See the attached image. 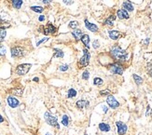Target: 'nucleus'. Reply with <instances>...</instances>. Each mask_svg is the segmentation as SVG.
<instances>
[{"label": "nucleus", "mask_w": 152, "mask_h": 135, "mask_svg": "<svg viewBox=\"0 0 152 135\" xmlns=\"http://www.w3.org/2000/svg\"><path fill=\"white\" fill-rule=\"evenodd\" d=\"M107 103L109 105V107H111L112 109H116L120 106V103L115 99V97L112 95H108L107 99Z\"/></svg>", "instance_id": "8"}, {"label": "nucleus", "mask_w": 152, "mask_h": 135, "mask_svg": "<svg viewBox=\"0 0 152 135\" xmlns=\"http://www.w3.org/2000/svg\"><path fill=\"white\" fill-rule=\"evenodd\" d=\"M34 81H36V82H39V79L37 78V77H35V78H34Z\"/></svg>", "instance_id": "44"}, {"label": "nucleus", "mask_w": 152, "mask_h": 135, "mask_svg": "<svg viewBox=\"0 0 152 135\" xmlns=\"http://www.w3.org/2000/svg\"><path fill=\"white\" fill-rule=\"evenodd\" d=\"M103 109H104V112H105V113H107V107H105H105H103Z\"/></svg>", "instance_id": "43"}, {"label": "nucleus", "mask_w": 152, "mask_h": 135, "mask_svg": "<svg viewBox=\"0 0 152 135\" xmlns=\"http://www.w3.org/2000/svg\"><path fill=\"white\" fill-rule=\"evenodd\" d=\"M44 117H45L46 122H47L49 125L52 126V127H54V128L59 129V124H58V122H57V119H56L55 116H53L52 114H50L49 112H46Z\"/></svg>", "instance_id": "2"}, {"label": "nucleus", "mask_w": 152, "mask_h": 135, "mask_svg": "<svg viewBox=\"0 0 152 135\" xmlns=\"http://www.w3.org/2000/svg\"><path fill=\"white\" fill-rule=\"evenodd\" d=\"M24 50L23 48L21 47H13L11 49V56L14 58H19V57H23L24 55Z\"/></svg>", "instance_id": "7"}, {"label": "nucleus", "mask_w": 152, "mask_h": 135, "mask_svg": "<svg viewBox=\"0 0 152 135\" xmlns=\"http://www.w3.org/2000/svg\"><path fill=\"white\" fill-rule=\"evenodd\" d=\"M144 58L147 62H151L152 61V53L151 52H149V53H146L144 55Z\"/></svg>", "instance_id": "30"}, {"label": "nucleus", "mask_w": 152, "mask_h": 135, "mask_svg": "<svg viewBox=\"0 0 152 135\" xmlns=\"http://www.w3.org/2000/svg\"><path fill=\"white\" fill-rule=\"evenodd\" d=\"M31 64H21L19 66H17L16 68V74L19 75H23L25 74L28 73V71L30 70L31 68Z\"/></svg>", "instance_id": "4"}, {"label": "nucleus", "mask_w": 152, "mask_h": 135, "mask_svg": "<svg viewBox=\"0 0 152 135\" xmlns=\"http://www.w3.org/2000/svg\"><path fill=\"white\" fill-rule=\"evenodd\" d=\"M62 123L64 126H65V127H67L69 124V117L67 116L66 115H65L64 116H63V119H62Z\"/></svg>", "instance_id": "23"}, {"label": "nucleus", "mask_w": 152, "mask_h": 135, "mask_svg": "<svg viewBox=\"0 0 152 135\" xmlns=\"http://www.w3.org/2000/svg\"><path fill=\"white\" fill-rule=\"evenodd\" d=\"M76 96H77V91L74 88H70L68 90V98H74Z\"/></svg>", "instance_id": "25"}, {"label": "nucleus", "mask_w": 152, "mask_h": 135, "mask_svg": "<svg viewBox=\"0 0 152 135\" xmlns=\"http://www.w3.org/2000/svg\"><path fill=\"white\" fill-rule=\"evenodd\" d=\"M108 35H109V37H110L111 39L117 40V39H119L120 37L121 34L119 31H117V30H111V31L108 32Z\"/></svg>", "instance_id": "12"}, {"label": "nucleus", "mask_w": 152, "mask_h": 135, "mask_svg": "<svg viewBox=\"0 0 152 135\" xmlns=\"http://www.w3.org/2000/svg\"><path fill=\"white\" fill-rule=\"evenodd\" d=\"M40 30H42V31H40V32L44 33L45 35H50V34H54V33L56 32V27L54 26V25H53L52 23H49L47 24V26L41 27Z\"/></svg>", "instance_id": "6"}, {"label": "nucleus", "mask_w": 152, "mask_h": 135, "mask_svg": "<svg viewBox=\"0 0 152 135\" xmlns=\"http://www.w3.org/2000/svg\"><path fill=\"white\" fill-rule=\"evenodd\" d=\"M109 70H110L112 74H117V75L123 74V67H122L119 62L112 64L110 66H109Z\"/></svg>", "instance_id": "5"}, {"label": "nucleus", "mask_w": 152, "mask_h": 135, "mask_svg": "<svg viewBox=\"0 0 152 135\" xmlns=\"http://www.w3.org/2000/svg\"><path fill=\"white\" fill-rule=\"evenodd\" d=\"M90 103L88 102V101H85V100H80V101H78L76 105H77V107L79 108V109H82V108H85V107H88Z\"/></svg>", "instance_id": "14"}, {"label": "nucleus", "mask_w": 152, "mask_h": 135, "mask_svg": "<svg viewBox=\"0 0 152 135\" xmlns=\"http://www.w3.org/2000/svg\"><path fill=\"white\" fill-rule=\"evenodd\" d=\"M103 83H104L103 79H101L100 77H95V78L94 79V85H96V86H101V85H103Z\"/></svg>", "instance_id": "24"}, {"label": "nucleus", "mask_w": 152, "mask_h": 135, "mask_svg": "<svg viewBox=\"0 0 152 135\" xmlns=\"http://www.w3.org/2000/svg\"><path fill=\"white\" fill-rule=\"evenodd\" d=\"M117 15H118V18L120 19V20H123V19H129L130 16L129 13L125 10H119L117 12Z\"/></svg>", "instance_id": "11"}, {"label": "nucleus", "mask_w": 152, "mask_h": 135, "mask_svg": "<svg viewBox=\"0 0 152 135\" xmlns=\"http://www.w3.org/2000/svg\"><path fill=\"white\" fill-rule=\"evenodd\" d=\"M31 10H32L33 11H35V12H42V11H43L44 8H42V7L34 6V7H31Z\"/></svg>", "instance_id": "28"}, {"label": "nucleus", "mask_w": 152, "mask_h": 135, "mask_svg": "<svg viewBox=\"0 0 152 135\" xmlns=\"http://www.w3.org/2000/svg\"><path fill=\"white\" fill-rule=\"evenodd\" d=\"M68 65L67 64H65V65H62V66H60V68H59V70L60 71H66L67 69H68Z\"/></svg>", "instance_id": "34"}, {"label": "nucleus", "mask_w": 152, "mask_h": 135, "mask_svg": "<svg viewBox=\"0 0 152 135\" xmlns=\"http://www.w3.org/2000/svg\"><path fill=\"white\" fill-rule=\"evenodd\" d=\"M150 75H151V77H152V69H151V71H150Z\"/></svg>", "instance_id": "45"}, {"label": "nucleus", "mask_w": 152, "mask_h": 135, "mask_svg": "<svg viewBox=\"0 0 152 135\" xmlns=\"http://www.w3.org/2000/svg\"><path fill=\"white\" fill-rule=\"evenodd\" d=\"M111 56L115 59V60L119 62H125L128 58V53L126 50L120 49L119 46H114L111 49Z\"/></svg>", "instance_id": "1"}, {"label": "nucleus", "mask_w": 152, "mask_h": 135, "mask_svg": "<svg viewBox=\"0 0 152 135\" xmlns=\"http://www.w3.org/2000/svg\"><path fill=\"white\" fill-rule=\"evenodd\" d=\"M4 121V119H3V116L0 115V123H2V122Z\"/></svg>", "instance_id": "42"}, {"label": "nucleus", "mask_w": 152, "mask_h": 135, "mask_svg": "<svg viewBox=\"0 0 152 135\" xmlns=\"http://www.w3.org/2000/svg\"><path fill=\"white\" fill-rule=\"evenodd\" d=\"M99 129L102 130V132H107L110 130V126L107 123H100L99 124Z\"/></svg>", "instance_id": "18"}, {"label": "nucleus", "mask_w": 152, "mask_h": 135, "mask_svg": "<svg viewBox=\"0 0 152 135\" xmlns=\"http://www.w3.org/2000/svg\"><path fill=\"white\" fill-rule=\"evenodd\" d=\"M72 35L76 39H79L81 38V36H83V31L79 30V29H76V30L72 31Z\"/></svg>", "instance_id": "16"}, {"label": "nucleus", "mask_w": 152, "mask_h": 135, "mask_svg": "<svg viewBox=\"0 0 152 135\" xmlns=\"http://www.w3.org/2000/svg\"><path fill=\"white\" fill-rule=\"evenodd\" d=\"M85 135H87V134H85Z\"/></svg>", "instance_id": "47"}, {"label": "nucleus", "mask_w": 152, "mask_h": 135, "mask_svg": "<svg viewBox=\"0 0 152 135\" xmlns=\"http://www.w3.org/2000/svg\"><path fill=\"white\" fill-rule=\"evenodd\" d=\"M116 125L118 128V133H119V135H124L128 129L127 125L124 124L123 122H121V121H117Z\"/></svg>", "instance_id": "9"}, {"label": "nucleus", "mask_w": 152, "mask_h": 135, "mask_svg": "<svg viewBox=\"0 0 152 135\" xmlns=\"http://www.w3.org/2000/svg\"><path fill=\"white\" fill-rule=\"evenodd\" d=\"M49 38H48V37H45V38L44 39H41V40H39V42H37V43H36V46H39L40 44H42V43H44V42H46V41H47Z\"/></svg>", "instance_id": "35"}, {"label": "nucleus", "mask_w": 152, "mask_h": 135, "mask_svg": "<svg viewBox=\"0 0 152 135\" xmlns=\"http://www.w3.org/2000/svg\"><path fill=\"white\" fill-rule=\"evenodd\" d=\"M64 3L66 4V5H72L73 0H64Z\"/></svg>", "instance_id": "37"}, {"label": "nucleus", "mask_w": 152, "mask_h": 135, "mask_svg": "<svg viewBox=\"0 0 152 135\" xmlns=\"http://www.w3.org/2000/svg\"><path fill=\"white\" fill-rule=\"evenodd\" d=\"M46 135H50V133H47V134H46Z\"/></svg>", "instance_id": "46"}, {"label": "nucleus", "mask_w": 152, "mask_h": 135, "mask_svg": "<svg viewBox=\"0 0 152 135\" xmlns=\"http://www.w3.org/2000/svg\"><path fill=\"white\" fill-rule=\"evenodd\" d=\"M8 105H10V107L15 108V107L18 106L20 103H19V101L17 100L16 98H14V97L8 96Z\"/></svg>", "instance_id": "10"}, {"label": "nucleus", "mask_w": 152, "mask_h": 135, "mask_svg": "<svg viewBox=\"0 0 152 135\" xmlns=\"http://www.w3.org/2000/svg\"><path fill=\"white\" fill-rule=\"evenodd\" d=\"M100 94L101 95H110V90H102L100 92Z\"/></svg>", "instance_id": "32"}, {"label": "nucleus", "mask_w": 152, "mask_h": 135, "mask_svg": "<svg viewBox=\"0 0 152 135\" xmlns=\"http://www.w3.org/2000/svg\"><path fill=\"white\" fill-rule=\"evenodd\" d=\"M83 52H84V55L78 62L79 67H86L89 64V62H90V58H91L90 52H89L86 49L83 50Z\"/></svg>", "instance_id": "3"}, {"label": "nucleus", "mask_w": 152, "mask_h": 135, "mask_svg": "<svg viewBox=\"0 0 152 135\" xmlns=\"http://www.w3.org/2000/svg\"><path fill=\"white\" fill-rule=\"evenodd\" d=\"M43 3H45V4H49V3H50V0H43Z\"/></svg>", "instance_id": "41"}, {"label": "nucleus", "mask_w": 152, "mask_h": 135, "mask_svg": "<svg viewBox=\"0 0 152 135\" xmlns=\"http://www.w3.org/2000/svg\"><path fill=\"white\" fill-rule=\"evenodd\" d=\"M39 22H43V21L45 20V16H43V15H41L39 18Z\"/></svg>", "instance_id": "38"}, {"label": "nucleus", "mask_w": 152, "mask_h": 135, "mask_svg": "<svg viewBox=\"0 0 152 135\" xmlns=\"http://www.w3.org/2000/svg\"><path fill=\"white\" fill-rule=\"evenodd\" d=\"M89 77H90V73H89L88 71H85L84 73L82 74V78L84 79V80H87V79H89Z\"/></svg>", "instance_id": "31"}, {"label": "nucleus", "mask_w": 152, "mask_h": 135, "mask_svg": "<svg viewBox=\"0 0 152 135\" xmlns=\"http://www.w3.org/2000/svg\"><path fill=\"white\" fill-rule=\"evenodd\" d=\"M6 35H7L6 31L4 30V29H1V28H0V42H2L4 39H5Z\"/></svg>", "instance_id": "26"}, {"label": "nucleus", "mask_w": 152, "mask_h": 135, "mask_svg": "<svg viewBox=\"0 0 152 135\" xmlns=\"http://www.w3.org/2000/svg\"><path fill=\"white\" fill-rule=\"evenodd\" d=\"M11 2H12L13 7L15 8H17V10L21 8V7H22V5H23V0H11Z\"/></svg>", "instance_id": "20"}, {"label": "nucleus", "mask_w": 152, "mask_h": 135, "mask_svg": "<svg viewBox=\"0 0 152 135\" xmlns=\"http://www.w3.org/2000/svg\"><path fill=\"white\" fill-rule=\"evenodd\" d=\"M5 53H6V49L2 45H0V55H4Z\"/></svg>", "instance_id": "33"}, {"label": "nucleus", "mask_w": 152, "mask_h": 135, "mask_svg": "<svg viewBox=\"0 0 152 135\" xmlns=\"http://www.w3.org/2000/svg\"><path fill=\"white\" fill-rule=\"evenodd\" d=\"M80 39H81L82 43L85 45L87 48H89V43H90V36H89L88 35H83Z\"/></svg>", "instance_id": "19"}, {"label": "nucleus", "mask_w": 152, "mask_h": 135, "mask_svg": "<svg viewBox=\"0 0 152 135\" xmlns=\"http://www.w3.org/2000/svg\"><path fill=\"white\" fill-rule=\"evenodd\" d=\"M64 52L62 51L60 49H55V54H54V56L57 57V58H63L64 57Z\"/></svg>", "instance_id": "27"}, {"label": "nucleus", "mask_w": 152, "mask_h": 135, "mask_svg": "<svg viewBox=\"0 0 152 135\" xmlns=\"http://www.w3.org/2000/svg\"><path fill=\"white\" fill-rule=\"evenodd\" d=\"M85 26L87 27L88 30H90L91 32H97L98 31V27H97V25L94 24V23H91L89 21L85 20Z\"/></svg>", "instance_id": "13"}, {"label": "nucleus", "mask_w": 152, "mask_h": 135, "mask_svg": "<svg viewBox=\"0 0 152 135\" xmlns=\"http://www.w3.org/2000/svg\"><path fill=\"white\" fill-rule=\"evenodd\" d=\"M92 46H94V49L99 48V42L97 41V40L94 41V43H92Z\"/></svg>", "instance_id": "36"}, {"label": "nucleus", "mask_w": 152, "mask_h": 135, "mask_svg": "<svg viewBox=\"0 0 152 135\" xmlns=\"http://www.w3.org/2000/svg\"><path fill=\"white\" fill-rule=\"evenodd\" d=\"M149 38H146V39L144 41V43H145L146 45H147V44H149Z\"/></svg>", "instance_id": "40"}, {"label": "nucleus", "mask_w": 152, "mask_h": 135, "mask_svg": "<svg viewBox=\"0 0 152 135\" xmlns=\"http://www.w3.org/2000/svg\"><path fill=\"white\" fill-rule=\"evenodd\" d=\"M114 20H115V16H110L109 17L108 19H107L105 21V25H107V26H113V22H114Z\"/></svg>", "instance_id": "21"}, {"label": "nucleus", "mask_w": 152, "mask_h": 135, "mask_svg": "<svg viewBox=\"0 0 152 135\" xmlns=\"http://www.w3.org/2000/svg\"><path fill=\"white\" fill-rule=\"evenodd\" d=\"M11 93L13 95H16V96H22L23 93V90L22 88H13V90H11Z\"/></svg>", "instance_id": "17"}, {"label": "nucleus", "mask_w": 152, "mask_h": 135, "mask_svg": "<svg viewBox=\"0 0 152 135\" xmlns=\"http://www.w3.org/2000/svg\"><path fill=\"white\" fill-rule=\"evenodd\" d=\"M133 77L134 81H135V83L137 84V85H140V84L143 83V78H142L141 77H139V75H135V74H134V75H133Z\"/></svg>", "instance_id": "22"}, {"label": "nucleus", "mask_w": 152, "mask_h": 135, "mask_svg": "<svg viewBox=\"0 0 152 135\" xmlns=\"http://www.w3.org/2000/svg\"><path fill=\"white\" fill-rule=\"evenodd\" d=\"M122 8L123 10H125L126 11H133V6L132 5V3L129 1H125L123 4H122Z\"/></svg>", "instance_id": "15"}, {"label": "nucleus", "mask_w": 152, "mask_h": 135, "mask_svg": "<svg viewBox=\"0 0 152 135\" xmlns=\"http://www.w3.org/2000/svg\"><path fill=\"white\" fill-rule=\"evenodd\" d=\"M150 112H151V109H150L149 106V107H147V111H146V116L150 115Z\"/></svg>", "instance_id": "39"}, {"label": "nucleus", "mask_w": 152, "mask_h": 135, "mask_svg": "<svg viewBox=\"0 0 152 135\" xmlns=\"http://www.w3.org/2000/svg\"><path fill=\"white\" fill-rule=\"evenodd\" d=\"M78 26V23L77 22V21H73V22H70L69 23V27L72 28V29H76Z\"/></svg>", "instance_id": "29"}]
</instances>
